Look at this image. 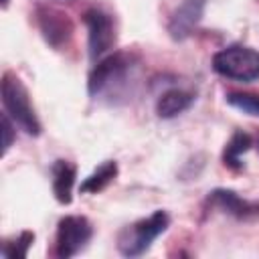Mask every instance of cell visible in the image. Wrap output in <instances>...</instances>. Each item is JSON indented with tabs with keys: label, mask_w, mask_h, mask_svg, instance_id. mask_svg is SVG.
I'll use <instances>...</instances> for the list:
<instances>
[{
	"label": "cell",
	"mask_w": 259,
	"mask_h": 259,
	"mask_svg": "<svg viewBox=\"0 0 259 259\" xmlns=\"http://www.w3.org/2000/svg\"><path fill=\"white\" fill-rule=\"evenodd\" d=\"M134 71V55L132 53H111L95 61L87 77V93L91 97H111L119 95L127 87V79Z\"/></svg>",
	"instance_id": "6da1fadb"
},
{
	"label": "cell",
	"mask_w": 259,
	"mask_h": 259,
	"mask_svg": "<svg viewBox=\"0 0 259 259\" xmlns=\"http://www.w3.org/2000/svg\"><path fill=\"white\" fill-rule=\"evenodd\" d=\"M0 93H2V105L4 113L10 115V119L26 134V136H40L42 125L40 119L32 107L30 93L26 85L20 81V77L12 71H4L2 83H0Z\"/></svg>",
	"instance_id": "7a4b0ae2"
},
{
	"label": "cell",
	"mask_w": 259,
	"mask_h": 259,
	"mask_svg": "<svg viewBox=\"0 0 259 259\" xmlns=\"http://www.w3.org/2000/svg\"><path fill=\"white\" fill-rule=\"evenodd\" d=\"M170 227V214L166 210H154L152 214L127 225L117 235V249L123 257H140L144 255L152 243L166 233Z\"/></svg>",
	"instance_id": "3957f363"
},
{
	"label": "cell",
	"mask_w": 259,
	"mask_h": 259,
	"mask_svg": "<svg viewBox=\"0 0 259 259\" xmlns=\"http://www.w3.org/2000/svg\"><path fill=\"white\" fill-rule=\"evenodd\" d=\"M212 71L237 83H253L259 79V51L245 45H229L214 53Z\"/></svg>",
	"instance_id": "277c9868"
},
{
	"label": "cell",
	"mask_w": 259,
	"mask_h": 259,
	"mask_svg": "<svg viewBox=\"0 0 259 259\" xmlns=\"http://www.w3.org/2000/svg\"><path fill=\"white\" fill-rule=\"evenodd\" d=\"M83 22L87 26L89 57H91V61H99L101 57H105L113 49V45L117 40L115 18L107 10H103L101 6H91L85 10Z\"/></svg>",
	"instance_id": "5b68a950"
},
{
	"label": "cell",
	"mask_w": 259,
	"mask_h": 259,
	"mask_svg": "<svg viewBox=\"0 0 259 259\" xmlns=\"http://www.w3.org/2000/svg\"><path fill=\"white\" fill-rule=\"evenodd\" d=\"M93 237V225L83 214H67L57 223L55 255L59 259H69L79 255Z\"/></svg>",
	"instance_id": "8992f818"
},
{
	"label": "cell",
	"mask_w": 259,
	"mask_h": 259,
	"mask_svg": "<svg viewBox=\"0 0 259 259\" xmlns=\"http://www.w3.org/2000/svg\"><path fill=\"white\" fill-rule=\"evenodd\" d=\"M36 26L45 38V42L53 49H63L71 42L75 26L69 14L51 8V6H38L36 8Z\"/></svg>",
	"instance_id": "52a82bcc"
},
{
	"label": "cell",
	"mask_w": 259,
	"mask_h": 259,
	"mask_svg": "<svg viewBox=\"0 0 259 259\" xmlns=\"http://www.w3.org/2000/svg\"><path fill=\"white\" fill-rule=\"evenodd\" d=\"M204 10H206V0H182L172 10L168 24H166L170 38L176 42L188 40L196 32L198 24L202 22Z\"/></svg>",
	"instance_id": "ba28073f"
},
{
	"label": "cell",
	"mask_w": 259,
	"mask_h": 259,
	"mask_svg": "<svg viewBox=\"0 0 259 259\" xmlns=\"http://www.w3.org/2000/svg\"><path fill=\"white\" fill-rule=\"evenodd\" d=\"M206 206L212 210H223L237 219H247L253 214H259V202H251L241 198L235 190L229 188H214L206 196Z\"/></svg>",
	"instance_id": "9c48e42d"
},
{
	"label": "cell",
	"mask_w": 259,
	"mask_h": 259,
	"mask_svg": "<svg viewBox=\"0 0 259 259\" xmlns=\"http://www.w3.org/2000/svg\"><path fill=\"white\" fill-rule=\"evenodd\" d=\"M53 174V194L57 202L71 204L73 202V188L77 182V168L69 160H55L51 166Z\"/></svg>",
	"instance_id": "30bf717a"
},
{
	"label": "cell",
	"mask_w": 259,
	"mask_h": 259,
	"mask_svg": "<svg viewBox=\"0 0 259 259\" xmlns=\"http://www.w3.org/2000/svg\"><path fill=\"white\" fill-rule=\"evenodd\" d=\"M194 99H196V95L192 91H186V89H180V87L166 89L158 97V101H156V113L162 119L178 117L180 113H184L186 109H190V105L194 103Z\"/></svg>",
	"instance_id": "8fae6325"
},
{
	"label": "cell",
	"mask_w": 259,
	"mask_h": 259,
	"mask_svg": "<svg viewBox=\"0 0 259 259\" xmlns=\"http://www.w3.org/2000/svg\"><path fill=\"white\" fill-rule=\"evenodd\" d=\"M251 146H253V138L247 132L237 130L229 138V142L225 144V148H223V164L227 168H231V170H241L243 168V162L241 160L251 150Z\"/></svg>",
	"instance_id": "7c38bea8"
},
{
	"label": "cell",
	"mask_w": 259,
	"mask_h": 259,
	"mask_svg": "<svg viewBox=\"0 0 259 259\" xmlns=\"http://www.w3.org/2000/svg\"><path fill=\"white\" fill-rule=\"evenodd\" d=\"M117 172H119V166L115 160H105L103 164H99L79 186V190L83 194H97L101 190H105L115 178H117Z\"/></svg>",
	"instance_id": "4fadbf2b"
},
{
	"label": "cell",
	"mask_w": 259,
	"mask_h": 259,
	"mask_svg": "<svg viewBox=\"0 0 259 259\" xmlns=\"http://www.w3.org/2000/svg\"><path fill=\"white\" fill-rule=\"evenodd\" d=\"M34 243V233L32 231H20L16 237L4 241L2 245V257L6 259H16V257H26L28 249Z\"/></svg>",
	"instance_id": "5bb4252c"
},
{
	"label": "cell",
	"mask_w": 259,
	"mask_h": 259,
	"mask_svg": "<svg viewBox=\"0 0 259 259\" xmlns=\"http://www.w3.org/2000/svg\"><path fill=\"white\" fill-rule=\"evenodd\" d=\"M225 101L231 107H235V109H239V111H243L247 115L259 117V93H251V91H229L225 95Z\"/></svg>",
	"instance_id": "9a60e30c"
},
{
	"label": "cell",
	"mask_w": 259,
	"mask_h": 259,
	"mask_svg": "<svg viewBox=\"0 0 259 259\" xmlns=\"http://www.w3.org/2000/svg\"><path fill=\"white\" fill-rule=\"evenodd\" d=\"M14 127H16V123L10 119V115L8 113H2V154L6 156V152L10 150V146H12V140H14Z\"/></svg>",
	"instance_id": "2e32d148"
},
{
	"label": "cell",
	"mask_w": 259,
	"mask_h": 259,
	"mask_svg": "<svg viewBox=\"0 0 259 259\" xmlns=\"http://www.w3.org/2000/svg\"><path fill=\"white\" fill-rule=\"evenodd\" d=\"M257 150H259V138H257Z\"/></svg>",
	"instance_id": "e0dca14e"
},
{
	"label": "cell",
	"mask_w": 259,
	"mask_h": 259,
	"mask_svg": "<svg viewBox=\"0 0 259 259\" xmlns=\"http://www.w3.org/2000/svg\"><path fill=\"white\" fill-rule=\"evenodd\" d=\"M67 2H71V0H67Z\"/></svg>",
	"instance_id": "ac0fdd59"
}]
</instances>
